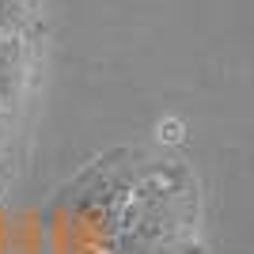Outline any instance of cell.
Masks as SVG:
<instances>
[{"instance_id": "3", "label": "cell", "mask_w": 254, "mask_h": 254, "mask_svg": "<svg viewBox=\"0 0 254 254\" xmlns=\"http://www.w3.org/2000/svg\"><path fill=\"white\" fill-rule=\"evenodd\" d=\"M8 118H11V110H4V106H0V140L8 137Z\"/></svg>"}, {"instance_id": "1", "label": "cell", "mask_w": 254, "mask_h": 254, "mask_svg": "<svg viewBox=\"0 0 254 254\" xmlns=\"http://www.w3.org/2000/svg\"><path fill=\"white\" fill-rule=\"evenodd\" d=\"M27 80H31L27 42H23L19 34L0 31V106H4V110H11V106L23 99Z\"/></svg>"}, {"instance_id": "2", "label": "cell", "mask_w": 254, "mask_h": 254, "mask_svg": "<svg viewBox=\"0 0 254 254\" xmlns=\"http://www.w3.org/2000/svg\"><path fill=\"white\" fill-rule=\"evenodd\" d=\"M38 27V0H0V31L31 34Z\"/></svg>"}]
</instances>
